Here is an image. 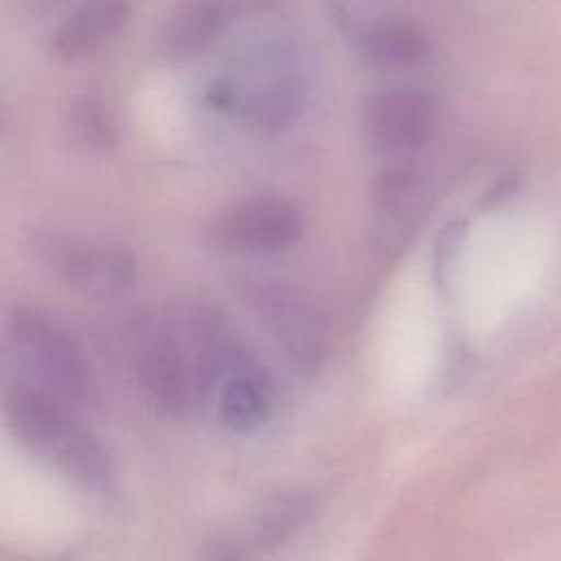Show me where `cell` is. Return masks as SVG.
<instances>
[{
    "label": "cell",
    "instance_id": "6da1fadb",
    "mask_svg": "<svg viewBox=\"0 0 561 561\" xmlns=\"http://www.w3.org/2000/svg\"><path fill=\"white\" fill-rule=\"evenodd\" d=\"M4 416L31 456L79 489L105 493L116 484L107 449L77 419L75 408L15 381L4 392Z\"/></svg>",
    "mask_w": 561,
    "mask_h": 561
},
{
    "label": "cell",
    "instance_id": "7a4b0ae2",
    "mask_svg": "<svg viewBox=\"0 0 561 561\" xmlns=\"http://www.w3.org/2000/svg\"><path fill=\"white\" fill-rule=\"evenodd\" d=\"M7 344L18 381L75 410L94 401L96 383L77 340L39 307L18 305L7 318Z\"/></svg>",
    "mask_w": 561,
    "mask_h": 561
},
{
    "label": "cell",
    "instance_id": "3957f363",
    "mask_svg": "<svg viewBox=\"0 0 561 561\" xmlns=\"http://www.w3.org/2000/svg\"><path fill=\"white\" fill-rule=\"evenodd\" d=\"M31 245L53 276L94 298L118 296L136 278L134 252L121 241L79 239L64 230L37 228Z\"/></svg>",
    "mask_w": 561,
    "mask_h": 561
},
{
    "label": "cell",
    "instance_id": "277c9868",
    "mask_svg": "<svg viewBox=\"0 0 561 561\" xmlns=\"http://www.w3.org/2000/svg\"><path fill=\"white\" fill-rule=\"evenodd\" d=\"M305 234V215L283 195L239 199L210 217L206 241L228 254H274L294 248Z\"/></svg>",
    "mask_w": 561,
    "mask_h": 561
},
{
    "label": "cell",
    "instance_id": "5b68a950",
    "mask_svg": "<svg viewBox=\"0 0 561 561\" xmlns=\"http://www.w3.org/2000/svg\"><path fill=\"white\" fill-rule=\"evenodd\" d=\"M237 291L296 370H316L322 364L324 327L316 307L300 291L267 278H241Z\"/></svg>",
    "mask_w": 561,
    "mask_h": 561
},
{
    "label": "cell",
    "instance_id": "8992f818",
    "mask_svg": "<svg viewBox=\"0 0 561 561\" xmlns=\"http://www.w3.org/2000/svg\"><path fill=\"white\" fill-rule=\"evenodd\" d=\"M436 105L419 88L394 85L373 92L362 107V129L368 145L386 156L423 149L436 129Z\"/></svg>",
    "mask_w": 561,
    "mask_h": 561
},
{
    "label": "cell",
    "instance_id": "52a82bcc",
    "mask_svg": "<svg viewBox=\"0 0 561 561\" xmlns=\"http://www.w3.org/2000/svg\"><path fill=\"white\" fill-rule=\"evenodd\" d=\"M129 18V0H83L59 22L50 37V48L66 61L90 57L112 42Z\"/></svg>",
    "mask_w": 561,
    "mask_h": 561
},
{
    "label": "cell",
    "instance_id": "ba28073f",
    "mask_svg": "<svg viewBox=\"0 0 561 561\" xmlns=\"http://www.w3.org/2000/svg\"><path fill=\"white\" fill-rule=\"evenodd\" d=\"M355 46L368 66L390 72L421 68L432 57L430 35L419 24L401 18L368 22L357 33Z\"/></svg>",
    "mask_w": 561,
    "mask_h": 561
},
{
    "label": "cell",
    "instance_id": "9c48e42d",
    "mask_svg": "<svg viewBox=\"0 0 561 561\" xmlns=\"http://www.w3.org/2000/svg\"><path fill=\"white\" fill-rule=\"evenodd\" d=\"M234 15H239L234 0H184L164 20L160 48L175 59L195 57L219 37L224 24Z\"/></svg>",
    "mask_w": 561,
    "mask_h": 561
},
{
    "label": "cell",
    "instance_id": "30bf717a",
    "mask_svg": "<svg viewBox=\"0 0 561 561\" xmlns=\"http://www.w3.org/2000/svg\"><path fill=\"white\" fill-rule=\"evenodd\" d=\"M305 107V85L298 77L276 75L241 92L237 85H226V110L239 112L254 127L283 129L291 125Z\"/></svg>",
    "mask_w": 561,
    "mask_h": 561
},
{
    "label": "cell",
    "instance_id": "8fae6325",
    "mask_svg": "<svg viewBox=\"0 0 561 561\" xmlns=\"http://www.w3.org/2000/svg\"><path fill=\"white\" fill-rule=\"evenodd\" d=\"M272 408V383L256 364L234 370L217 388L219 419L234 432H252L261 427L270 419Z\"/></svg>",
    "mask_w": 561,
    "mask_h": 561
},
{
    "label": "cell",
    "instance_id": "7c38bea8",
    "mask_svg": "<svg viewBox=\"0 0 561 561\" xmlns=\"http://www.w3.org/2000/svg\"><path fill=\"white\" fill-rule=\"evenodd\" d=\"M70 142L88 151H105L118 142V118L110 103L96 96H79L66 112Z\"/></svg>",
    "mask_w": 561,
    "mask_h": 561
},
{
    "label": "cell",
    "instance_id": "4fadbf2b",
    "mask_svg": "<svg viewBox=\"0 0 561 561\" xmlns=\"http://www.w3.org/2000/svg\"><path fill=\"white\" fill-rule=\"evenodd\" d=\"M412 173L410 171H390L383 173L377 182H375V202L383 208V210H392L399 208L403 199L410 197L412 193Z\"/></svg>",
    "mask_w": 561,
    "mask_h": 561
},
{
    "label": "cell",
    "instance_id": "5bb4252c",
    "mask_svg": "<svg viewBox=\"0 0 561 561\" xmlns=\"http://www.w3.org/2000/svg\"><path fill=\"white\" fill-rule=\"evenodd\" d=\"M462 241V228L451 224L447 226L436 243V276L443 280L451 270V256L458 252V243Z\"/></svg>",
    "mask_w": 561,
    "mask_h": 561
},
{
    "label": "cell",
    "instance_id": "9a60e30c",
    "mask_svg": "<svg viewBox=\"0 0 561 561\" xmlns=\"http://www.w3.org/2000/svg\"><path fill=\"white\" fill-rule=\"evenodd\" d=\"M208 561H239V557L230 548H217Z\"/></svg>",
    "mask_w": 561,
    "mask_h": 561
}]
</instances>
